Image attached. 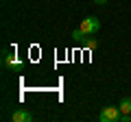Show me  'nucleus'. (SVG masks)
<instances>
[{
    "label": "nucleus",
    "instance_id": "f257e3e1",
    "mask_svg": "<svg viewBox=\"0 0 131 122\" xmlns=\"http://www.w3.org/2000/svg\"><path fill=\"white\" fill-rule=\"evenodd\" d=\"M2 66L11 72H20L22 70V61L18 59L15 55H11L9 50H2Z\"/></svg>",
    "mask_w": 131,
    "mask_h": 122
},
{
    "label": "nucleus",
    "instance_id": "f03ea898",
    "mask_svg": "<svg viewBox=\"0 0 131 122\" xmlns=\"http://www.w3.org/2000/svg\"><path fill=\"white\" fill-rule=\"evenodd\" d=\"M81 31H83L85 35H96L98 31H101V20H98L96 15H90V18H85L83 22H81Z\"/></svg>",
    "mask_w": 131,
    "mask_h": 122
},
{
    "label": "nucleus",
    "instance_id": "7ed1b4c3",
    "mask_svg": "<svg viewBox=\"0 0 131 122\" xmlns=\"http://www.w3.org/2000/svg\"><path fill=\"white\" fill-rule=\"evenodd\" d=\"M120 107H114V105H109V107H105L103 111L98 113V120L101 122H118L120 120Z\"/></svg>",
    "mask_w": 131,
    "mask_h": 122
},
{
    "label": "nucleus",
    "instance_id": "20e7f679",
    "mask_svg": "<svg viewBox=\"0 0 131 122\" xmlns=\"http://www.w3.org/2000/svg\"><path fill=\"white\" fill-rule=\"evenodd\" d=\"M11 120H13V122H31L33 120V113L26 111V109H15V111L11 113Z\"/></svg>",
    "mask_w": 131,
    "mask_h": 122
},
{
    "label": "nucleus",
    "instance_id": "39448f33",
    "mask_svg": "<svg viewBox=\"0 0 131 122\" xmlns=\"http://www.w3.org/2000/svg\"><path fill=\"white\" fill-rule=\"evenodd\" d=\"M118 107H120L122 113H131V98H129V96H125V98L120 100V105H118Z\"/></svg>",
    "mask_w": 131,
    "mask_h": 122
},
{
    "label": "nucleus",
    "instance_id": "423d86ee",
    "mask_svg": "<svg viewBox=\"0 0 131 122\" xmlns=\"http://www.w3.org/2000/svg\"><path fill=\"white\" fill-rule=\"evenodd\" d=\"M96 46H98L96 37H92V35H88V37H85V42H83V48H88V50H94Z\"/></svg>",
    "mask_w": 131,
    "mask_h": 122
},
{
    "label": "nucleus",
    "instance_id": "0eeeda50",
    "mask_svg": "<svg viewBox=\"0 0 131 122\" xmlns=\"http://www.w3.org/2000/svg\"><path fill=\"white\" fill-rule=\"evenodd\" d=\"M85 37H88V35H85L81 28H77L74 33H72V39H74V42H79V44H83V42H85Z\"/></svg>",
    "mask_w": 131,
    "mask_h": 122
},
{
    "label": "nucleus",
    "instance_id": "6e6552de",
    "mask_svg": "<svg viewBox=\"0 0 131 122\" xmlns=\"http://www.w3.org/2000/svg\"><path fill=\"white\" fill-rule=\"evenodd\" d=\"M120 122H131V113H120Z\"/></svg>",
    "mask_w": 131,
    "mask_h": 122
},
{
    "label": "nucleus",
    "instance_id": "1a4fd4ad",
    "mask_svg": "<svg viewBox=\"0 0 131 122\" xmlns=\"http://www.w3.org/2000/svg\"><path fill=\"white\" fill-rule=\"evenodd\" d=\"M94 5H105V2H107V0H92Z\"/></svg>",
    "mask_w": 131,
    "mask_h": 122
}]
</instances>
